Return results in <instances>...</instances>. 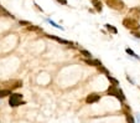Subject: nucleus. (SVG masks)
Instances as JSON below:
<instances>
[{"label": "nucleus", "mask_w": 140, "mask_h": 123, "mask_svg": "<svg viewBox=\"0 0 140 123\" xmlns=\"http://www.w3.org/2000/svg\"><path fill=\"white\" fill-rule=\"evenodd\" d=\"M105 28H107V30L108 31H110V33L112 34H117L118 33V30L115 28H114V26H112V25H109V24H107L105 25Z\"/></svg>", "instance_id": "nucleus-12"}, {"label": "nucleus", "mask_w": 140, "mask_h": 123, "mask_svg": "<svg viewBox=\"0 0 140 123\" xmlns=\"http://www.w3.org/2000/svg\"><path fill=\"white\" fill-rule=\"evenodd\" d=\"M81 55H83L84 57H87V58H92V54L87 50H81Z\"/></svg>", "instance_id": "nucleus-13"}, {"label": "nucleus", "mask_w": 140, "mask_h": 123, "mask_svg": "<svg viewBox=\"0 0 140 123\" xmlns=\"http://www.w3.org/2000/svg\"><path fill=\"white\" fill-rule=\"evenodd\" d=\"M104 3L113 10H123L125 8V4L123 3V0H104Z\"/></svg>", "instance_id": "nucleus-3"}, {"label": "nucleus", "mask_w": 140, "mask_h": 123, "mask_svg": "<svg viewBox=\"0 0 140 123\" xmlns=\"http://www.w3.org/2000/svg\"><path fill=\"white\" fill-rule=\"evenodd\" d=\"M133 34H134V36L138 39H140V31H133Z\"/></svg>", "instance_id": "nucleus-17"}, {"label": "nucleus", "mask_w": 140, "mask_h": 123, "mask_svg": "<svg viewBox=\"0 0 140 123\" xmlns=\"http://www.w3.org/2000/svg\"><path fill=\"white\" fill-rule=\"evenodd\" d=\"M47 38H48V39H53V40H56L57 42H61V44H63V45H72V42H71V41L63 40V39L58 38V36H55V35H47Z\"/></svg>", "instance_id": "nucleus-7"}, {"label": "nucleus", "mask_w": 140, "mask_h": 123, "mask_svg": "<svg viewBox=\"0 0 140 123\" xmlns=\"http://www.w3.org/2000/svg\"><path fill=\"white\" fill-rule=\"evenodd\" d=\"M123 26L130 31H138L140 29V24L138 23V20L131 19V18H125L123 20Z\"/></svg>", "instance_id": "nucleus-2"}, {"label": "nucleus", "mask_w": 140, "mask_h": 123, "mask_svg": "<svg viewBox=\"0 0 140 123\" xmlns=\"http://www.w3.org/2000/svg\"><path fill=\"white\" fill-rule=\"evenodd\" d=\"M125 51H126V54H128V55H130V56H133V57H135L136 60H140V57L138 56V55H136L135 52H134L133 50H131V49H126Z\"/></svg>", "instance_id": "nucleus-11"}, {"label": "nucleus", "mask_w": 140, "mask_h": 123, "mask_svg": "<svg viewBox=\"0 0 140 123\" xmlns=\"http://www.w3.org/2000/svg\"><path fill=\"white\" fill-rule=\"evenodd\" d=\"M57 3H60L62 5H67V0H56Z\"/></svg>", "instance_id": "nucleus-16"}, {"label": "nucleus", "mask_w": 140, "mask_h": 123, "mask_svg": "<svg viewBox=\"0 0 140 123\" xmlns=\"http://www.w3.org/2000/svg\"><path fill=\"white\" fill-rule=\"evenodd\" d=\"M92 4H93L94 9L97 11H102V3H100V0H92Z\"/></svg>", "instance_id": "nucleus-9"}, {"label": "nucleus", "mask_w": 140, "mask_h": 123, "mask_svg": "<svg viewBox=\"0 0 140 123\" xmlns=\"http://www.w3.org/2000/svg\"><path fill=\"white\" fill-rule=\"evenodd\" d=\"M10 95H11V91L10 90H0V98L6 97V96H10Z\"/></svg>", "instance_id": "nucleus-10"}, {"label": "nucleus", "mask_w": 140, "mask_h": 123, "mask_svg": "<svg viewBox=\"0 0 140 123\" xmlns=\"http://www.w3.org/2000/svg\"><path fill=\"white\" fill-rule=\"evenodd\" d=\"M99 99H100V95H98V93H91V95L87 96L86 102H87L88 104H91V103H96V102H98Z\"/></svg>", "instance_id": "nucleus-6"}, {"label": "nucleus", "mask_w": 140, "mask_h": 123, "mask_svg": "<svg viewBox=\"0 0 140 123\" xmlns=\"http://www.w3.org/2000/svg\"><path fill=\"white\" fill-rule=\"evenodd\" d=\"M126 119H128L129 123H134V118H133V116L130 113H126Z\"/></svg>", "instance_id": "nucleus-15"}, {"label": "nucleus", "mask_w": 140, "mask_h": 123, "mask_svg": "<svg viewBox=\"0 0 140 123\" xmlns=\"http://www.w3.org/2000/svg\"><path fill=\"white\" fill-rule=\"evenodd\" d=\"M107 77H108V80L110 81V82H113V85H117L118 86V83H119V82H118V80H115V78H114V77H112L110 75H108Z\"/></svg>", "instance_id": "nucleus-14"}, {"label": "nucleus", "mask_w": 140, "mask_h": 123, "mask_svg": "<svg viewBox=\"0 0 140 123\" xmlns=\"http://www.w3.org/2000/svg\"><path fill=\"white\" fill-rule=\"evenodd\" d=\"M86 63L87 65H91V66H96V67H99L100 65H102V62L99 61V60H86Z\"/></svg>", "instance_id": "nucleus-8"}, {"label": "nucleus", "mask_w": 140, "mask_h": 123, "mask_svg": "<svg viewBox=\"0 0 140 123\" xmlns=\"http://www.w3.org/2000/svg\"><path fill=\"white\" fill-rule=\"evenodd\" d=\"M25 102L23 101V95L20 93H11L9 98V104L11 107H18L20 104H24Z\"/></svg>", "instance_id": "nucleus-4"}, {"label": "nucleus", "mask_w": 140, "mask_h": 123, "mask_svg": "<svg viewBox=\"0 0 140 123\" xmlns=\"http://www.w3.org/2000/svg\"><path fill=\"white\" fill-rule=\"evenodd\" d=\"M107 93L110 96H114V97H117L119 101H121V102H124L125 101V96H124V93H123V91L120 90V88H118L117 85H110L109 86V88L107 90Z\"/></svg>", "instance_id": "nucleus-1"}, {"label": "nucleus", "mask_w": 140, "mask_h": 123, "mask_svg": "<svg viewBox=\"0 0 140 123\" xmlns=\"http://www.w3.org/2000/svg\"><path fill=\"white\" fill-rule=\"evenodd\" d=\"M128 18H131V19L139 20V19H140V8H138V6H134V8H131V9L128 11Z\"/></svg>", "instance_id": "nucleus-5"}]
</instances>
